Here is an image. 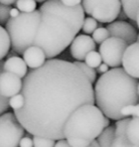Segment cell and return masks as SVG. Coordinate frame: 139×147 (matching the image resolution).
I'll return each mask as SVG.
<instances>
[{
	"label": "cell",
	"mask_w": 139,
	"mask_h": 147,
	"mask_svg": "<svg viewBox=\"0 0 139 147\" xmlns=\"http://www.w3.org/2000/svg\"><path fill=\"white\" fill-rule=\"evenodd\" d=\"M23 106L13 114L32 136L63 139V125L78 107L95 105L93 86L74 63L49 59L22 82Z\"/></svg>",
	"instance_id": "cell-1"
},
{
	"label": "cell",
	"mask_w": 139,
	"mask_h": 147,
	"mask_svg": "<svg viewBox=\"0 0 139 147\" xmlns=\"http://www.w3.org/2000/svg\"><path fill=\"white\" fill-rule=\"evenodd\" d=\"M38 10L40 23L32 45L40 47L49 59L71 45L82 28L85 13L81 4L69 7L59 0H45Z\"/></svg>",
	"instance_id": "cell-2"
},
{
	"label": "cell",
	"mask_w": 139,
	"mask_h": 147,
	"mask_svg": "<svg viewBox=\"0 0 139 147\" xmlns=\"http://www.w3.org/2000/svg\"><path fill=\"white\" fill-rule=\"evenodd\" d=\"M95 104L105 117L112 120L123 119L120 110L127 105L138 104V79L127 75L122 67L108 69L95 84Z\"/></svg>",
	"instance_id": "cell-3"
},
{
	"label": "cell",
	"mask_w": 139,
	"mask_h": 147,
	"mask_svg": "<svg viewBox=\"0 0 139 147\" xmlns=\"http://www.w3.org/2000/svg\"><path fill=\"white\" fill-rule=\"evenodd\" d=\"M104 117V114L95 105H82L67 119L63 125V137L65 139L95 140L105 128Z\"/></svg>",
	"instance_id": "cell-4"
},
{
	"label": "cell",
	"mask_w": 139,
	"mask_h": 147,
	"mask_svg": "<svg viewBox=\"0 0 139 147\" xmlns=\"http://www.w3.org/2000/svg\"><path fill=\"white\" fill-rule=\"evenodd\" d=\"M40 17L39 10H34L29 13L20 12L16 17L8 19L5 24V30L10 39V47L16 55H22L25 49L33 45Z\"/></svg>",
	"instance_id": "cell-5"
},
{
	"label": "cell",
	"mask_w": 139,
	"mask_h": 147,
	"mask_svg": "<svg viewBox=\"0 0 139 147\" xmlns=\"http://www.w3.org/2000/svg\"><path fill=\"white\" fill-rule=\"evenodd\" d=\"M24 133V128L13 113L0 115V147H18Z\"/></svg>",
	"instance_id": "cell-6"
},
{
	"label": "cell",
	"mask_w": 139,
	"mask_h": 147,
	"mask_svg": "<svg viewBox=\"0 0 139 147\" xmlns=\"http://www.w3.org/2000/svg\"><path fill=\"white\" fill-rule=\"evenodd\" d=\"M128 47L123 39L117 37H108L100 45L99 53L101 55L102 61L108 67H119L121 65L122 57L126 47Z\"/></svg>",
	"instance_id": "cell-7"
},
{
	"label": "cell",
	"mask_w": 139,
	"mask_h": 147,
	"mask_svg": "<svg viewBox=\"0 0 139 147\" xmlns=\"http://www.w3.org/2000/svg\"><path fill=\"white\" fill-rule=\"evenodd\" d=\"M121 10L120 0H100L93 9L91 16L99 23H111Z\"/></svg>",
	"instance_id": "cell-8"
},
{
	"label": "cell",
	"mask_w": 139,
	"mask_h": 147,
	"mask_svg": "<svg viewBox=\"0 0 139 147\" xmlns=\"http://www.w3.org/2000/svg\"><path fill=\"white\" fill-rule=\"evenodd\" d=\"M106 28L111 37L123 39L128 45L138 41L137 29L127 21H113L109 23V25H107Z\"/></svg>",
	"instance_id": "cell-9"
},
{
	"label": "cell",
	"mask_w": 139,
	"mask_h": 147,
	"mask_svg": "<svg viewBox=\"0 0 139 147\" xmlns=\"http://www.w3.org/2000/svg\"><path fill=\"white\" fill-rule=\"evenodd\" d=\"M96 49V43L90 35L80 34L76 36L70 45L71 55L76 61H83L90 51Z\"/></svg>",
	"instance_id": "cell-10"
},
{
	"label": "cell",
	"mask_w": 139,
	"mask_h": 147,
	"mask_svg": "<svg viewBox=\"0 0 139 147\" xmlns=\"http://www.w3.org/2000/svg\"><path fill=\"white\" fill-rule=\"evenodd\" d=\"M138 41L131 43L126 47L122 57V69L124 71L134 79H138L139 69H138Z\"/></svg>",
	"instance_id": "cell-11"
},
{
	"label": "cell",
	"mask_w": 139,
	"mask_h": 147,
	"mask_svg": "<svg viewBox=\"0 0 139 147\" xmlns=\"http://www.w3.org/2000/svg\"><path fill=\"white\" fill-rule=\"evenodd\" d=\"M22 88V81L13 74L3 71L0 74V95L6 98L19 94Z\"/></svg>",
	"instance_id": "cell-12"
},
{
	"label": "cell",
	"mask_w": 139,
	"mask_h": 147,
	"mask_svg": "<svg viewBox=\"0 0 139 147\" xmlns=\"http://www.w3.org/2000/svg\"><path fill=\"white\" fill-rule=\"evenodd\" d=\"M22 57L24 63L31 69H35L41 67L45 63V59H47L43 49L36 45H30L29 47H27L22 53Z\"/></svg>",
	"instance_id": "cell-13"
},
{
	"label": "cell",
	"mask_w": 139,
	"mask_h": 147,
	"mask_svg": "<svg viewBox=\"0 0 139 147\" xmlns=\"http://www.w3.org/2000/svg\"><path fill=\"white\" fill-rule=\"evenodd\" d=\"M129 119L130 118H123L117 120V122L115 123V134L111 147H138V145H134L128 140L125 133L126 125Z\"/></svg>",
	"instance_id": "cell-14"
},
{
	"label": "cell",
	"mask_w": 139,
	"mask_h": 147,
	"mask_svg": "<svg viewBox=\"0 0 139 147\" xmlns=\"http://www.w3.org/2000/svg\"><path fill=\"white\" fill-rule=\"evenodd\" d=\"M3 71L13 74L18 78L22 79L27 74V65L24 63L23 59L19 57L18 55L8 57L3 63Z\"/></svg>",
	"instance_id": "cell-15"
},
{
	"label": "cell",
	"mask_w": 139,
	"mask_h": 147,
	"mask_svg": "<svg viewBox=\"0 0 139 147\" xmlns=\"http://www.w3.org/2000/svg\"><path fill=\"white\" fill-rule=\"evenodd\" d=\"M120 3L127 18L138 22V0H120Z\"/></svg>",
	"instance_id": "cell-16"
},
{
	"label": "cell",
	"mask_w": 139,
	"mask_h": 147,
	"mask_svg": "<svg viewBox=\"0 0 139 147\" xmlns=\"http://www.w3.org/2000/svg\"><path fill=\"white\" fill-rule=\"evenodd\" d=\"M138 117H132V118L129 119L128 123L126 125V130H125L128 140L134 145H138Z\"/></svg>",
	"instance_id": "cell-17"
},
{
	"label": "cell",
	"mask_w": 139,
	"mask_h": 147,
	"mask_svg": "<svg viewBox=\"0 0 139 147\" xmlns=\"http://www.w3.org/2000/svg\"><path fill=\"white\" fill-rule=\"evenodd\" d=\"M115 128L114 126H108L104 128L101 134L96 138L99 147H111L114 139Z\"/></svg>",
	"instance_id": "cell-18"
},
{
	"label": "cell",
	"mask_w": 139,
	"mask_h": 147,
	"mask_svg": "<svg viewBox=\"0 0 139 147\" xmlns=\"http://www.w3.org/2000/svg\"><path fill=\"white\" fill-rule=\"evenodd\" d=\"M10 39H9L8 33L0 25V61H2L9 53L10 49Z\"/></svg>",
	"instance_id": "cell-19"
},
{
	"label": "cell",
	"mask_w": 139,
	"mask_h": 147,
	"mask_svg": "<svg viewBox=\"0 0 139 147\" xmlns=\"http://www.w3.org/2000/svg\"><path fill=\"white\" fill-rule=\"evenodd\" d=\"M15 8L19 10V12L29 13L36 9V2L34 0H16Z\"/></svg>",
	"instance_id": "cell-20"
},
{
	"label": "cell",
	"mask_w": 139,
	"mask_h": 147,
	"mask_svg": "<svg viewBox=\"0 0 139 147\" xmlns=\"http://www.w3.org/2000/svg\"><path fill=\"white\" fill-rule=\"evenodd\" d=\"M74 65H77V67H78L79 69H80L81 71H83V74H84L85 76L88 78V80L90 81L91 84H93V83L96 82L97 73H96V71H95V69H92V67H90L89 65H87L86 63H84V61H76L74 63Z\"/></svg>",
	"instance_id": "cell-21"
},
{
	"label": "cell",
	"mask_w": 139,
	"mask_h": 147,
	"mask_svg": "<svg viewBox=\"0 0 139 147\" xmlns=\"http://www.w3.org/2000/svg\"><path fill=\"white\" fill-rule=\"evenodd\" d=\"M85 63L87 65H89L92 69H97L99 65L102 63V59H101V55L98 51H92L86 55L85 57Z\"/></svg>",
	"instance_id": "cell-22"
},
{
	"label": "cell",
	"mask_w": 139,
	"mask_h": 147,
	"mask_svg": "<svg viewBox=\"0 0 139 147\" xmlns=\"http://www.w3.org/2000/svg\"><path fill=\"white\" fill-rule=\"evenodd\" d=\"M108 37H110V35L106 27H97L92 33V39L95 43H98V45H101Z\"/></svg>",
	"instance_id": "cell-23"
},
{
	"label": "cell",
	"mask_w": 139,
	"mask_h": 147,
	"mask_svg": "<svg viewBox=\"0 0 139 147\" xmlns=\"http://www.w3.org/2000/svg\"><path fill=\"white\" fill-rule=\"evenodd\" d=\"M98 27V21L96 19H94L92 16H89L84 18V21H83V24H82V28L84 33H86L87 35L89 34H92L94 32L95 29Z\"/></svg>",
	"instance_id": "cell-24"
},
{
	"label": "cell",
	"mask_w": 139,
	"mask_h": 147,
	"mask_svg": "<svg viewBox=\"0 0 139 147\" xmlns=\"http://www.w3.org/2000/svg\"><path fill=\"white\" fill-rule=\"evenodd\" d=\"M120 114L122 118H132V117L139 116V107L138 104L127 105L120 110Z\"/></svg>",
	"instance_id": "cell-25"
},
{
	"label": "cell",
	"mask_w": 139,
	"mask_h": 147,
	"mask_svg": "<svg viewBox=\"0 0 139 147\" xmlns=\"http://www.w3.org/2000/svg\"><path fill=\"white\" fill-rule=\"evenodd\" d=\"M33 147H53L55 141L49 138L39 136H32Z\"/></svg>",
	"instance_id": "cell-26"
},
{
	"label": "cell",
	"mask_w": 139,
	"mask_h": 147,
	"mask_svg": "<svg viewBox=\"0 0 139 147\" xmlns=\"http://www.w3.org/2000/svg\"><path fill=\"white\" fill-rule=\"evenodd\" d=\"M8 105L10 108H12L13 110H19L21 107L23 106V97L22 95L19 93V94H16L14 96L10 97L8 99Z\"/></svg>",
	"instance_id": "cell-27"
},
{
	"label": "cell",
	"mask_w": 139,
	"mask_h": 147,
	"mask_svg": "<svg viewBox=\"0 0 139 147\" xmlns=\"http://www.w3.org/2000/svg\"><path fill=\"white\" fill-rule=\"evenodd\" d=\"M11 7L8 5L0 4V25H5L8 19L10 18L9 16V11H10Z\"/></svg>",
	"instance_id": "cell-28"
},
{
	"label": "cell",
	"mask_w": 139,
	"mask_h": 147,
	"mask_svg": "<svg viewBox=\"0 0 139 147\" xmlns=\"http://www.w3.org/2000/svg\"><path fill=\"white\" fill-rule=\"evenodd\" d=\"M99 1L100 0H82V7L83 10H84V13H86V14H88L90 16L93 9L95 8V6H96Z\"/></svg>",
	"instance_id": "cell-29"
},
{
	"label": "cell",
	"mask_w": 139,
	"mask_h": 147,
	"mask_svg": "<svg viewBox=\"0 0 139 147\" xmlns=\"http://www.w3.org/2000/svg\"><path fill=\"white\" fill-rule=\"evenodd\" d=\"M67 141L71 147H87L91 142V141L85 140V139H80V138L67 139Z\"/></svg>",
	"instance_id": "cell-30"
},
{
	"label": "cell",
	"mask_w": 139,
	"mask_h": 147,
	"mask_svg": "<svg viewBox=\"0 0 139 147\" xmlns=\"http://www.w3.org/2000/svg\"><path fill=\"white\" fill-rule=\"evenodd\" d=\"M8 99L9 98H6V97H3L0 95V115L5 113L9 109Z\"/></svg>",
	"instance_id": "cell-31"
},
{
	"label": "cell",
	"mask_w": 139,
	"mask_h": 147,
	"mask_svg": "<svg viewBox=\"0 0 139 147\" xmlns=\"http://www.w3.org/2000/svg\"><path fill=\"white\" fill-rule=\"evenodd\" d=\"M33 142L30 136H23L19 141L18 147H32Z\"/></svg>",
	"instance_id": "cell-32"
},
{
	"label": "cell",
	"mask_w": 139,
	"mask_h": 147,
	"mask_svg": "<svg viewBox=\"0 0 139 147\" xmlns=\"http://www.w3.org/2000/svg\"><path fill=\"white\" fill-rule=\"evenodd\" d=\"M61 2L63 3V5H65V6L72 7V6H76V5L81 4L82 0H61Z\"/></svg>",
	"instance_id": "cell-33"
},
{
	"label": "cell",
	"mask_w": 139,
	"mask_h": 147,
	"mask_svg": "<svg viewBox=\"0 0 139 147\" xmlns=\"http://www.w3.org/2000/svg\"><path fill=\"white\" fill-rule=\"evenodd\" d=\"M53 147H71V146L67 143V139H59V140H57V142L55 143Z\"/></svg>",
	"instance_id": "cell-34"
},
{
	"label": "cell",
	"mask_w": 139,
	"mask_h": 147,
	"mask_svg": "<svg viewBox=\"0 0 139 147\" xmlns=\"http://www.w3.org/2000/svg\"><path fill=\"white\" fill-rule=\"evenodd\" d=\"M108 67H109L106 65V63H101V65H99L98 67H97V71H98L99 74H105V73H106V71L109 69Z\"/></svg>",
	"instance_id": "cell-35"
},
{
	"label": "cell",
	"mask_w": 139,
	"mask_h": 147,
	"mask_svg": "<svg viewBox=\"0 0 139 147\" xmlns=\"http://www.w3.org/2000/svg\"><path fill=\"white\" fill-rule=\"evenodd\" d=\"M116 19H119V20H122V21H125L127 19L126 14H125L124 11H123L122 9H121V10L119 11V14H118V16H117Z\"/></svg>",
	"instance_id": "cell-36"
},
{
	"label": "cell",
	"mask_w": 139,
	"mask_h": 147,
	"mask_svg": "<svg viewBox=\"0 0 139 147\" xmlns=\"http://www.w3.org/2000/svg\"><path fill=\"white\" fill-rule=\"evenodd\" d=\"M19 13L20 12H19V10L17 8H11L10 11H9V16L10 17H16Z\"/></svg>",
	"instance_id": "cell-37"
},
{
	"label": "cell",
	"mask_w": 139,
	"mask_h": 147,
	"mask_svg": "<svg viewBox=\"0 0 139 147\" xmlns=\"http://www.w3.org/2000/svg\"><path fill=\"white\" fill-rule=\"evenodd\" d=\"M15 2H16V0H0V4L8 5V6L14 4Z\"/></svg>",
	"instance_id": "cell-38"
},
{
	"label": "cell",
	"mask_w": 139,
	"mask_h": 147,
	"mask_svg": "<svg viewBox=\"0 0 139 147\" xmlns=\"http://www.w3.org/2000/svg\"><path fill=\"white\" fill-rule=\"evenodd\" d=\"M87 147H99V145H98V142L96 141V139H95V140H92V141H91L90 144H89Z\"/></svg>",
	"instance_id": "cell-39"
},
{
	"label": "cell",
	"mask_w": 139,
	"mask_h": 147,
	"mask_svg": "<svg viewBox=\"0 0 139 147\" xmlns=\"http://www.w3.org/2000/svg\"><path fill=\"white\" fill-rule=\"evenodd\" d=\"M110 119L109 118H107V117H104V127L106 128V127H108V126H110Z\"/></svg>",
	"instance_id": "cell-40"
},
{
	"label": "cell",
	"mask_w": 139,
	"mask_h": 147,
	"mask_svg": "<svg viewBox=\"0 0 139 147\" xmlns=\"http://www.w3.org/2000/svg\"><path fill=\"white\" fill-rule=\"evenodd\" d=\"M3 63H4V61H0V74L3 73Z\"/></svg>",
	"instance_id": "cell-41"
},
{
	"label": "cell",
	"mask_w": 139,
	"mask_h": 147,
	"mask_svg": "<svg viewBox=\"0 0 139 147\" xmlns=\"http://www.w3.org/2000/svg\"><path fill=\"white\" fill-rule=\"evenodd\" d=\"M35 2H39V3H43L45 1V0H34Z\"/></svg>",
	"instance_id": "cell-42"
},
{
	"label": "cell",
	"mask_w": 139,
	"mask_h": 147,
	"mask_svg": "<svg viewBox=\"0 0 139 147\" xmlns=\"http://www.w3.org/2000/svg\"><path fill=\"white\" fill-rule=\"evenodd\" d=\"M32 147H33V146H32Z\"/></svg>",
	"instance_id": "cell-43"
}]
</instances>
